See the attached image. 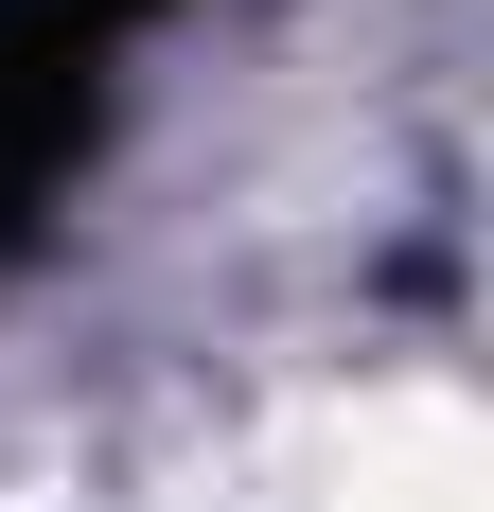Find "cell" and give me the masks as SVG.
<instances>
[{
	"label": "cell",
	"mask_w": 494,
	"mask_h": 512,
	"mask_svg": "<svg viewBox=\"0 0 494 512\" xmlns=\"http://www.w3.org/2000/svg\"><path fill=\"white\" fill-rule=\"evenodd\" d=\"M159 0H0V230H36V195L89 159L106 124V53Z\"/></svg>",
	"instance_id": "cell-1"
}]
</instances>
